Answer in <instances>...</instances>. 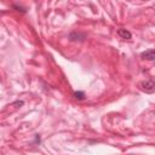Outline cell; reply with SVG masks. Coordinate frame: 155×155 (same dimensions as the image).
<instances>
[{
  "instance_id": "6da1fadb",
  "label": "cell",
  "mask_w": 155,
  "mask_h": 155,
  "mask_svg": "<svg viewBox=\"0 0 155 155\" xmlns=\"http://www.w3.org/2000/svg\"><path fill=\"white\" fill-rule=\"evenodd\" d=\"M139 87H140L142 91H144L147 93H153V92H155V81L153 79L142 81L139 84Z\"/></svg>"
},
{
  "instance_id": "7a4b0ae2",
  "label": "cell",
  "mask_w": 155,
  "mask_h": 155,
  "mask_svg": "<svg viewBox=\"0 0 155 155\" xmlns=\"http://www.w3.org/2000/svg\"><path fill=\"white\" fill-rule=\"evenodd\" d=\"M86 39V35L84 33H79V31H71L69 34V40L70 41H84Z\"/></svg>"
},
{
  "instance_id": "3957f363",
  "label": "cell",
  "mask_w": 155,
  "mask_h": 155,
  "mask_svg": "<svg viewBox=\"0 0 155 155\" xmlns=\"http://www.w3.org/2000/svg\"><path fill=\"white\" fill-rule=\"evenodd\" d=\"M140 57L143 59H147V61H155V48H150V50L142 52Z\"/></svg>"
},
{
  "instance_id": "277c9868",
  "label": "cell",
  "mask_w": 155,
  "mask_h": 155,
  "mask_svg": "<svg viewBox=\"0 0 155 155\" xmlns=\"http://www.w3.org/2000/svg\"><path fill=\"white\" fill-rule=\"evenodd\" d=\"M117 34H119V36H121L122 39H131V38H132L131 31H128L127 29H124V28L119 29V30H117Z\"/></svg>"
},
{
  "instance_id": "5b68a950",
  "label": "cell",
  "mask_w": 155,
  "mask_h": 155,
  "mask_svg": "<svg viewBox=\"0 0 155 155\" xmlns=\"http://www.w3.org/2000/svg\"><path fill=\"white\" fill-rule=\"evenodd\" d=\"M74 97L76 99H79V101H82V99H85V92L84 91H75L74 92Z\"/></svg>"
},
{
  "instance_id": "8992f818",
  "label": "cell",
  "mask_w": 155,
  "mask_h": 155,
  "mask_svg": "<svg viewBox=\"0 0 155 155\" xmlns=\"http://www.w3.org/2000/svg\"><path fill=\"white\" fill-rule=\"evenodd\" d=\"M12 8H15L16 11H18V12H22V13H25V12H27L24 7H22V6H19V5H16V4H13V5H12Z\"/></svg>"
}]
</instances>
